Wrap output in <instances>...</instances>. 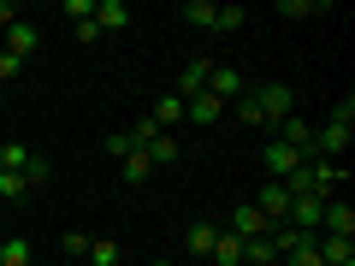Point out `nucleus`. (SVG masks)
Returning a JSON list of instances; mask_svg holds the SVG:
<instances>
[{"instance_id": "obj_12", "label": "nucleus", "mask_w": 355, "mask_h": 266, "mask_svg": "<svg viewBox=\"0 0 355 266\" xmlns=\"http://www.w3.org/2000/svg\"><path fill=\"white\" fill-rule=\"evenodd\" d=\"M314 254H320L326 266H355V242H349V237H320Z\"/></svg>"}, {"instance_id": "obj_34", "label": "nucleus", "mask_w": 355, "mask_h": 266, "mask_svg": "<svg viewBox=\"0 0 355 266\" xmlns=\"http://www.w3.org/2000/svg\"><path fill=\"white\" fill-rule=\"evenodd\" d=\"M148 266H172V260H148Z\"/></svg>"}, {"instance_id": "obj_13", "label": "nucleus", "mask_w": 355, "mask_h": 266, "mask_svg": "<svg viewBox=\"0 0 355 266\" xmlns=\"http://www.w3.org/2000/svg\"><path fill=\"white\" fill-rule=\"evenodd\" d=\"M214 266H243V237H231V231H219L214 237V254H207Z\"/></svg>"}, {"instance_id": "obj_35", "label": "nucleus", "mask_w": 355, "mask_h": 266, "mask_svg": "<svg viewBox=\"0 0 355 266\" xmlns=\"http://www.w3.org/2000/svg\"><path fill=\"white\" fill-rule=\"evenodd\" d=\"M0 101H6V89H0Z\"/></svg>"}, {"instance_id": "obj_5", "label": "nucleus", "mask_w": 355, "mask_h": 266, "mask_svg": "<svg viewBox=\"0 0 355 266\" xmlns=\"http://www.w3.org/2000/svg\"><path fill=\"white\" fill-rule=\"evenodd\" d=\"M266 177H272V184H284V177L296 172V166H308V154H296V148H284V142H266Z\"/></svg>"}, {"instance_id": "obj_14", "label": "nucleus", "mask_w": 355, "mask_h": 266, "mask_svg": "<svg viewBox=\"0 0 355 266\" xmlns=\"http://www.w3.org/2000/svg\"><path fill=\"white\" fill-rule=\"evenodd\" d=\"M95 24H101V30H125L130 24V6H125V0H95Z\"/></svg>"}, {"instance_id": "obj_23", "label": "nucleus", "mask_w": 355, "mask_h": 266, "mask_svg": "<svg viewBox=\"0 0 355 266\" xmlns=\"http://www.w3.org/2000/svg\"><path fill=\"white\" fill-rule=\"evenodd\" d=\"M249 24V6H214V30H243Z\"/></svg>"}, {"instance_id": "obj_3", "label": "nucleus", "mask_w": 355, "mask_h": 266, "mask_svg": "<svg viewBox=\"0 0 355 266\" xmlns=\"http://www.w3.org/2000/svg\"><path fill=\"white\" fill-rule=\"evenodd\" d=\"M254 213H261L266 225H291V190H284V184H272V177H266V190L254 195Z\"/></svg>"}, {"instance_id": "obj_17", "label": "nucleus", "mask_w": 355, "mask_h": 266, "mask_svg": "<svg viewBox=\"0 0 355 266\" xmlns=\"http://www.w3.org/2000/svg\"><path fill=\"white\" fill-rule=\"evenodd\" d=\"M119 172H125V184H148V172H154L148 148H130V154H125V166H119Z\"/></svg>"}, {"instance_id": "obj_32", "label": "nucleus", "mask_w": 355, "mask_h": 266, "mask_svg": "<svg viewBox=\"0 0 355 266\" xmlns=\"http://www.w3.org/2000/svg\"><path fill=\"white\" fill-rule=\"evenodd\" d=\"M12 18H18V6H12V0H0V30L12 24Z\"/></svg>"}, {"instance_id": "obj_6", "label": "nucleus", "mask_w": 355, "mask_h": 266, "mask_svg": "<svg viewBox=\"0 0 355 266\" xmlns=\"http://www.w3.org/2000/svg\"><path fill=\"white\" fill-rule=\"evenodd\" d=\"M243 89H249V83H243L237 65H214V71H207V95H214V101H225V107H231Z\"/></svg>"}, {"instance_id": "obj_21", "label": "nucleus", "mask_w": 355, "mask_h": 266, "mask_svg": "<svg viewBox=\"0 0 355 266\" xmlns=\"http://www.w3.org/2000/svg\"><path fill=\"white\" fill-rule=\"evenodd\" d=\"M30 260H36V254H30L24 237H6V242H0V266H30Z\"/></svg>"}, {"instance_id": "obj_1", "label": "nucleus", "mask_w": 355, "mask_h": 266, "mask_svg": "<svg viewBox=\"0 0 355 266\" xmlns=\"http://www.w3.org/2000/svg\"><path fill=\"white\" fill-rule=\"evenodd\" d=\"M349 136H355V101L343 95V101H338V113L326 118V130H320V136L308 142V154H314V160H338V154L349 148Z\"/></svg>"}, {"instance_id": "obj_28", "label": "nucleus", "mask_w": 355, "mask_h": 266, "mask_svg": "<svg viewBox=\"0 0 355 266\" xmlns=\"http://www.w3.org/2000/svg\"><path fill=\"white\" fill-rule=\"evenodd\" d=\"M18 71H24V60H12V53H0V89L18 83Z\"/></svg>"}, {"instance_id": "obj_16", "label": "nucleus", "mask_w": 355, "mask_h": 266, "mask_svg": "<svg viewBox=\"0 0 355 266\" xmlns=\"http://www.w3.org/2000/svg\"><path fill=\"white\" fill-rule=\"evenodd\" d=\"M178 118H184V101H178V95H160V101H154V113H148V125H154V130H172Z\"/></svg>"}, {"instance_id": "obj_25", "label": "nucleus", "mask_w": 355, "mask_h": 266, "mask_svg": "<svg viewBox=\"0 0 355 266\" xmlns=\"http://www.w3.org/2000/svg\"><path fill=\"white\" fill-rule=\"evenodd\" d=\"M24 190H30V184H24V172H0V195H6V202H18Z\"/></svg>"}, {"instance_id": "obj_10", "label": "nucleus", "mask_w": 355, "mask_h": 266, "mask_svg": "<svg viewBox=\"0 0 355 266\" xmlns=\"http://www.w3.org/2000/svg\"><path fill=\"white\" fill-rule=\"evenodd\" d=\"M184 118L207 130V125H219V118H225V101H214V95H207V89H202L196 101H184Z\"/></svg>"}, {"instance_id": "obj_7", "label": "nucleus", "mask_w": 355, "mask_h": 266, "mask_svg": "<svg viewBox=\"0 0 355 266\" xmlns=\"http://www.w3.org/2000/svg\"><path fill=\"white\" fill-rule=\"evenodd\" d=\"M36 48H42V30L30 24V18H12V24H6V53H12V60H30Z\"/></svg>"}, {"instance_id": "obj_8", "label": "nucleus", "mask_w": 355, "mask_h": 266, "mask_svg": "<svg viewBox=\"0 0 355 266\" xmlns=\"http://www.w3.org/2000/svg\"><path fill=\"white\" fill-rule=\"evenodd\" d=\"M225 231H231V237H243V242H254V237H266V219L254 213V202H243V207H231Z\"/></svg>"}, {"instance_id": "obj_26", "label": "nucleus", "mask_w": 355, "mask_h": 266, "mask_svg": "<svg viewBox=\"0 0 355 266\" xmlns=\"http://www.w3.org/2000/svg\"><path fill=\"white\" fill-rule=\"evenodd\" d=\"M60 249L71 254V260H83V254H89V231H65V242H60Z\"/></svg>"}, {"instance_id": "obj_11", "label": "nucleus", "mask_w": 355, "mask_h": 266, "mask_svg": "<svg viewBox=\"0 0 355 266\" xmlns=\"http://www.w3.org/2000/svg\"><path fill=\"white\" fill-rule=\"evenodd\" d=\"M272 142H284V148H296V154H308V142H314V130H308V118H284L279 130H272Z\"/></svg>"}, {"instance_id": "obj_29", "label": "nucleus", "mask_w": 355, "mask_h": 266, "mask_svg": "<svg viewBox=\"0 0 355 266\" xmlns=\"http://www.w3.org/2000/svg\"><path fill=\"white\" fill-rule=\"evenodd\" d=\"M314 12V0H279V18H308Z\"/></svg>"}, {"instance_id": "obj_18", "label": "nucleus", "mask_w": 355, "mask_h": 266, "mask_svg": "<svg viewBox=\"0 0 355 266\" xmlns=\"http://www.w3.org/2000/svg\"><path fill=\"white\" fill-rule=\"evenodd\" d=\"M119 254H125V249H119L113 237H89V254H83V260H89V266H119Z\"/></svg>"}, {"instance_id": "obj_31", "label": "nucleus", "mask_w": 355, "mask_h": 266, "mask_svg": "<svg viewBox=\"0 0 355 266\" xmlns=\"http://www.w3.org/2000/svg\"><path fill=\"white\" fill-rule=\"evenodd\" d=\"M65 18H77V24H83V18H95V0H65Z\"/></svg>"}, {"instance_id": "obj_27", "label": "nucleus", "mask_w": 355, "mask_h": 266, "mask_svg": "<svg viewBox=\"0 0 355 266\" xmlns=\"http://www.w3.org/2000/svg\"><path fill=\"white\" fill-rule=\"evenodd\" d=\"M24 184H30V190H42V184H48V160H42V154L24 166Z\"/></svg>"}, {"instance_id": "obj_2", "label": "nucleus", "mask_w": 355, "mask_h": 266, "mask_svg": "<svg viewBox=\"0 0 355 266\" xmlns=\"http://www.w3.org/2000/svg\"><path fill=\"white\" fill-rule=\"evenodd\" d=\"M254 95V107H261V125H272L279 130L284 118L296 113V95H291V83H261V89H249Z\"/></svg>"}, {"instance_id": "obj_30", "label": "nucleus", "mask_w": 355, "mask_h": 266, "mask_svg": "<svg viewBox=\"0 0 355 266\" xmlns=\"http://www.w3.org/2000/svg\"><path fill=\"white\" fill-rule=\"evenodd\" d=\"M130 148H137V142H130V130H119V136H107V154H113V160H125Z\"/></svg>"}, {"instance_id": "obj_20", "label": "nucleus", "mask_w": 355, "mask_h": 266, "mask_svg": "<svg viewBox=\"0 0 355 266\" xmlns=\"http://www.w3.org/2000/svg\"><path fill=\"white\" fill-rule=\"evenodd\" d=\"M30 160H36V148H24V142H6L0 148V172H24Z\"/></svg>"}, {"instance_id": "obj_33", "label": "nucleus", "mask_w": 355, "mask_h": 266, "mask_svg": "<svg viewBox=\"0 0 355 266\" xmlns=\"http://www.w3.org/2000/svg\"><path fill=\"white\" fill-rule=\"evenodd\" d=\"M30 266H71V260H30Z\"/></svg>"}, {"instance_id": "obj_19", "label": "nucleus", "mask_w": 355, "mask_h": 266, "mask_svg": "<svg viewBox=\"0 0 355 266\" xmlns=\"http://www.w3.org/2000/svg\"><path fill=\"white\" fill-rule=\"evenodd\" d=\"M214 237H219V231L202 219V225H190V231H184V249H190V254H214Z\"/></svg>"}, {"instance_id": "obj_4", "label": "nucleus", "mask_w": 355, "mask_h": 266, "mask_svg": "<svg viewBox=\"0 0 355 266\" xmlns=\"http://www.w3.org/2000/svg\"><path fill=\"white\" fill-rule=\"evenodd\" d=\"M320 237H349V242H355V207L331 195L326 213H320Z\"/></svg>"}, {"instance_id": "obj_24", "label": "nucleus", "mask_w": 355, "mask_h": 266, "mask_svg": "<svg viewBox=\"0 0 355 266\" xmlns=\"http://www.w3.org/2000/svg\"><path fill=\"white\" fill-rule=\"evenodd\" d=\"M184 18L196 30H214V0H184Z\"/></svg>"}, {"instance_id": "obj_22", "label": "nucleus", "mask_w": 355, "mask_h": 266, "mask_svg": "<svg viewBox=\"0 0 355 266\" xmlns=\"http://www.w3.org/2000/svg\"><path fill=\"white\" fill-rule=\"evenodd\" d=\"M225 113L237 118V125H261V107H254V95H249V89H243V95H237V101L225 107Z\"/></svg>"}, {"instance_id": "obj_15", "label": "nucleus", "mask_w": 355, "mask_h": 266, "mask_svg": "<svg viewBox=\"0 0 355 266\" xmlns=\"http://www.w3.org/2000/svg\"><path fill=\"white\" fill-rule=\"evenodd\" d=\"M142 148H148V160H154V166H172V160H178V136H172V130H154Z\"/></svg>"}, {"instance_id": "obj_9", "label": "nucleus", "mask_w": 355, "mask_h": 266, "mask_svg": "<svg viewBox=\"0 0 355 266\" xmlns=\"http://www.w3.org/2000/svg\"><path fill=\"white\" fill-rule=\"evenodd\" d=\"M207 71H214V60H190L184 71H178V89H172V95H178V101H196V95L207 89Z\"/></svg>"}, {"instance_id": "obj_36", "label": "nucleus", "mask_w": 355, "mask_h": 266, "mask_svg": "<svg viewBox=\"0 0 355 266\" xmlns=\"http://www.w3.org/2000/svg\"><path fill=\"white\" fill-rule=\"evenodd\" d=\"M272 266H284V260H272Z\"/></svg>"}]
</instances>
